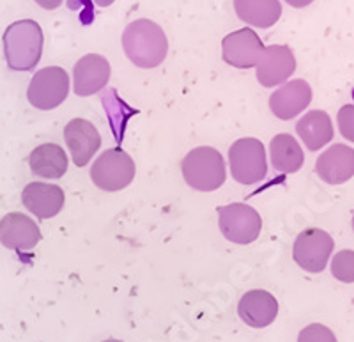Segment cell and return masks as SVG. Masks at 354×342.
Segmentation results:
<instances>
[{
    "mask_svg": "<svg viewBox=\"0 0 354 342\" xmlns=\"http://www.w3.org/2000/svg\"><path fill=\"white\" fill-rule=\"evenodd\" d=\"M287 4L292 6V8H306V6H310L314 0H286Z\"/></svg>",
    "mask_w": 354,
    "mask_h": 342,
    "instance_id": "obj_26",
    "label": "cell"
},
{
    "mask_svg": "<svg viewBox=\"0 0 354 342\" xmlns=\"http://www.w3.org/2000/svg\"><path fill=\"white\" fill-rule=\"evenodd\" d=\"M230 172L241 185H255L268 174L264 144L254 137L239 138L229 150Z\"/></svg>",
    "mask_w": 354,
    "mask_h": 342,
    "instance_id": "obj_5",
    "label": "cell"
},
{
    "mask_svg": "<svg viewBox=\"0 0 354 342\" xmlns=\"http://www.w3.org/2000/svg\"><path fill=\"white\" fill-rule=\"evenodd\" d=\"M66 144L77 167H85L101 145L100 132L87 119H73L64 128Z\"/></svg>",
    "mask_w": 354,
    "mask_h": 342,
    "instance_id": "obj_12",
    "label": "cell"
},
{
    "mask_svg": "<svg viewBox=\"0 0 354 342\" xmlns=\"http://www.w3.org/2000/svg\"><path fill=\"white\" fill-rule=\"evenodd\" d=\"M69 94V77L66 69L48 66L36 73L28 85L27 98L39 110H52L62 105Z\"/></svg>",
    "mask_w": 354,
    "mask_h": 342,
    "instance_id": "obj_7",
    "label": "cell"
},
{
    "mask_svg": "<svg viewBox=\"0 0 354 342\" xmlns=\"http://www.w3.org/2000/svg\"><path fill=\"white\" fill-rule=\"evenodd\" d=\"M331 275L337 280L353 284L354 282V250H340L331 261Z\"/></svg>",
    "mask_w": 354,
    "mask_h": 342,
    "instance_id": "obj_22",
    "label": "cell"
},
{
    "mask_svg": "<svg viewBox=\"0 0 354 342\" xmlns=\"http://www.w3.org/2000/svg\"><path fill=\"white\" fill-rule=\"evenodd\" d=\"M32 174L44 179H59L68 170V156L57 144H41L28 156Z\"/></svg>",
    "mask_w": 354,
    "mask_h": 342,
    "instance_id": "obj_19",
    "label": "cell"
},
{
    "mask_svg": "<svg viewBox=\"0 0 354 342\" xmlns=\"http://www.w3.org/2000/svg\"><path fill=\"white\" fill-rule=\"evenodd\" d=\"M333 237L322 229H306L299 233L292 246V258L308 273H321L333 254Z\"/></svg>",
    "mask_w": 354,
    "mask_h": 342,
    "instance_id": "obj_8",
    "label": "cell"
},
{
    "mask_svg": "<svg viewBox=\"0 0 354 342\" xmlns=\"http://www.w3.org/2000/svg\"><path fill=\"white\" fill-rule=\"evenodd\" d=\"M64 190L50 183H28L21 192V202L41 220L57 217L64 208Z\"/></svg>",
    "mask_w": 354,
    "mask_h": 342,
    "instance_id": "obj_11",
    "label": "cell"
},
{
    "mask_svg": "<svg viewBox=\"0 0 354 342\" xmlns=\"http://www.w3.org/2000/svg\"><path fill=\"white\" fill-rule=\"evenodd\" d=\"M64 0H36V4L41 6L43 9H48V11H52V9H57L59 6L62 4Z\"/></svg>",
    "mask_w": 354,
    "mask_h": 342,
    "instance_id": "obj_25",
    "label": "cell"
},
{
    "mask_svg": "<svg viewBox=\"0 0 354 342\" xmlns=\"http://www.w3.org/2000/svg\"><path fill=\"white\" fill-rule=\"evenodd\" d=\"M73 89L77 96H91L105 87L110 80V62L103 55L88 53L73 69Z\"/></svg>",
    "mask_w": 354,
    "mask_h": 342,
    "instance_id": "obj_13",
    "label": "cell"
},
{
    "mask_svg": "<svg viewBox=\"0 0 354 342\" xmlns=\"http://www.w3.org/2000/svg\"><path fill=\"white\" fill-rule=\"evenodd\" d=\"M135 161L121 147H112L100 154L91 169V179L97 188L105 192L124 190L135 179Z\"/></svg>",
    "mask_w": 354,
    "mask_h": 342,
    "instance_id": "obj_4",
    "label": "cell"
},
{
    "mask_svg": "<svg viewBox=\"0 0 354 342\" xmlns=\"http://www.w3.org/2000/svg\"><path fill=\"white\" fill-rule=\"evenodd\" d=\"M298 342H337V337L328 326L314 323L299 332Z\"/></svg>",
    "mask_w": 354,
    "mask_h": 342,
    "instance_id": "obj_23",
    "label": "cell"
},
{
    "mask_svg": "<svg viewBox=\"0 0 354 342\" xmlns=\"http://www.w3.org/2000/svg\"><path fill=\"white\" fill-rule=\"evenodd\" d=\"M43 30L34 20H20L9 25L4 33L6 62L15 71H30L41 61Z\"/></svg>",
    "mask_w": 354,
    "mask_h": 342,
    "instance_id": "obj_2",
    "label": "cell"
},
{
    "mask_svg": "<svg viewBox=\"0 0 354 342\" xmlns=\"http://www.w3.org/2000/svg\"><path fill=\"white\" fill-rule=\"evenodd\" d=\"M299 138L305 142V145L310 151H319L324 145L333 141V123L330 116L322 110H312L305 114L296 126Z\"/></svg>",
    "mask_w": 354,
    "mask_h": 342,
    "instance_id": "obj_18",
    "label": "cell"
},
{
    "mask_svg": "<svg viewBox=\"0 0 354 342\" xmlns=\"http://www.w3.org/2000/svg\"><path fill=\"white\" fill-rule=\"evenodd\" d=\"M238 314L252 328H266L277 319L278 302L268 291L252 289L239 300Z\"/></svg>",
    "mask_w": 354,
    "mask_h": 342,
    "instance_id": "obj_17",
    "label": "cell"
},
{
    "mask_svg": "<svg viewBox=\"0 0 354 342\" xmlns=\"http://www.w3.org/2000/svg\"><path fill=\"white\" fill-rule=\"evenodd\" d=\"M239 20L259 28H270L282 17L280 0H234Z\"/></svg>",
    "mask_w": 354,
    "mask_h": 342,
    "instance_id": "obj_20",
    "label": "cell"
},
{
    "mask_svg": "<svg viewBox=\"0 0 354 342\" xmlns=\"http://www.w3.org/2000/svg\"><path fill=\"white\" fill-rule=\"evenodd\" d=\"M0 242L6 249L32 250L41 242V231L27 215L9 213L0 220Z\"/></svg>",
    "mask_w": 354,
    "mask_h": 342,
    "instance_id": "obj_15",
    "label": "cell"
},
{
    "mask_svg": "<svg viewBox=\"0 0 354 342\" xmlns=\"http://www.w3.org/2000/svg\"><path fill=\"white\" fill-rule=\"evenodd\" d=\"M338 126L342 132L344 138L354 142V105H346L338 112Z\"/></svg>",
    "mask_w": 354,
    "mask_h": 342,
    "instance_id": "obj_24",
    "label": "cell"
},
{
    "mask_svg": "<svg viewBox=\"0 0 354 342\" xmlns=\"http://www.w3.org/2000/svg\"><path fill=\"white\" fill-rule=\"evenodd\" d=\"M225 160L214 147H195L181 163L185 181L198 192H214L225 183Z\"/></svg>",
    "mask_w": 354,
    "mask_h": 342,
    "instance_id": "obj_3",
    "label": "cell"
},
{
    "mask_svg": "<svg viewBox=\"0 0 354 342\" xmlns=\"http://www.w3.org/2000/svg\"><path fill=\"white\" fill-rule=\"evenodd\" d=\"M353 229H354V217H353Z\"/></svg>",
    "mask_w": 354,
    "mask_h": 342,
    "instance_id": "obj_29",
    "label": "cell"
},
{
    "mask_svg": "<svg viewBox=\"0 0 354 342\" xmlns=\"http://www.w3.org/2000/svg\"><path fill=\"white\" fill-rule=\"evenodd\" d=\"M218 226L229 242L248 245L254 243L261 234L262 218L252 206L234 202L218 208Z\"/></svg>",
    "mask_w": 354,
    "mask_h": 342,
    "instance_id": "obj_6",
    "label": "cell"
},
{
    "mask_svg": "<svg viewBox=\"0 0 354 342\" xmlns=\"http://www.w3.org/2000/svg\"><path fill=\"white\" fill-rule=\"evenodd\" d=\"M103 342H122V341H117V339H109V341H103Z\"/></svg>",
    "mask_w": 354,
    "mask_h": 342,
    "instance_id": "obj_28",
    "label": "cell"
},
{
    "mask_svg": "<svg viewBox=\"0 0 354 342\" xmlns=\"http://www.w3.org/2000/svg\"><path fill=\"white\" fill-rule=\"evenodd\" d=\"M122 48L133 64L151 69L165 61L169 41L160 25L142 18V20L131 21L124 28Z\"/></svg>",
    "mask_w": 354,
    "mask_h": 342,
    "instance_id": "obj_1",
    "label": "cell"
},
{
    "mask_svg": "<svg viewBox=\"0 0 354 342\" xmlns=\"http://www.w3.org/2000/svg\"><path fill=\"white\" fill-rule=\"evenodd\" d=\"M315 172L328 185H342L354 176V150L344 144L331 145L315 161Z\"/></svg>",
    "mask_w": 354,
    "mask_h": 342,
    "instance_id": "obj_16",
    "label": "cell"
},
{
    "mask_svg": "<svg viewBox=\"0 0 354 342\" xmlns=\"http://www.w3.org/2000/svg\"><path fill=\"white\" fill-rule=\"evenodd\" d=\"M264 44L261 37L252 28H241L236 33L229 34L221 41V53L223 61L234 68H254L257 66Z\"/></svg>",
    "mask_w": 354,
    "mask_h": 342,
    "instance_id": "obj_10",
    "label": "cell"
},
{
    "mask_svg": "<svg viewBox=\"0 0 354 342\" xmlns=\"http://www.w3.org/2000/svg\"><path fill=\"white\" fill-rule=\"evenodd\" d=\"M113 2H115V0H94V4H97L100 8H109Z\"/></svg>",
    "mask_w": 354,
    "mask_h": 342,
    "instance_id": "obj_27",
    "label": "cell"
},
{
    "mask_svg": "<svg viewBox=\"0 0 354 342\" xmlns=\"http://www.w3.org/2000/svg\"><path fill=\"white\" fill-rule=\"evenodd\" d=\"M271 161L273 167L282 174L298 172L303 167L305 154L298 141H294L289 133H280L271 141Z\"/></svg>",
    "mask_w": 354,
    "mask_h": 342,
    "instance_id": "obj_21",
    "label": "cell"
},
{
    "mask_svg": "<svg viewBox=\"0 0 354 342\" xmlns=\"http://www.w3.org/2000/svg\"><path fill=\"white\" fill-rule=\"evenodd\" d=\"M312 101V87L308 82L301 80H290L278 87L270 98V109L278 119L289 121L298 114H301Z\"/></svg>",
    "mask_w": 354,
    "mask_h": 342,
    "instance_id": "obj_14",
    "label": "cell"
},
{
    "mask_svg": "<svg viewBox=\"0 0 354 342\" xmlns=\"http://www.w3.org/2000/svg\"><path fill=\"white\" fill-rule=\"evenodd\" d=\"M296 71V57L286 44H271L262 50L257 62V80L264 87H277Z\"/></svg>",
    "mask_w": 354,
    "mask_h": 342,
    "instance_id": "obj_9",
    "label": "cell"
}]
</instances>
